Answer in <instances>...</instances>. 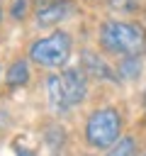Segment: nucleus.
<instances>
[{"label": "nucleus", "mask_w": 146, "mask_h": 156, "mask_svg": "<svg viewBox=\"0 0 146 156\" xmlns=\"http://www.w3.org/2000/svg\"><path fill=\"white\" fill-rule=\"evenodd\" d=\"M100 44L112 56H141L146 51V29L136 22L107 20L100 27Z\"/></svg>", "instance_id": "obj_1"}, {"label": "nucleus", "mask_w": 146, "mask_h": 156, "mask_svg": "<svg viewBox=\"0 0 146 156\" xmlns=\"http://www.w3.org/2000/svg\"><path fill=\"white\" fill-rule=\"evenodd\" d=\"M119 132L122 117L114 107H100L85 122V139L95 149H112L119 141Z\"/></svg>", "instance_id": "obj_2"}, {"label": "nucleus", "mask_w": 146, "mask_h": 156, "mask_svg": "<svg viewBox=\"0 0 146 156\" xmlns=\"http://www.w3.org/2000/svg\"><path fill=\"white\" fill-rule=\"evenodd\" d=\"M71 46H73V41H71L68 32H54L44 39H36L29 46V58L44 68H58L68 61Z\"/></svg>", "instance_id": "obj_3"}, {"label": "nucleus", "mask_w": 146, "mask_h": 156, "mask_svg": "<svg viewBox=\"0 0 146 156\" xmlns=\"http://www.w3.org/2000/svg\"><path fill=\"white\" fill-rule=\"evenodd\" d=\"M61 76V90H63V110L78 105L88 95V80L80 68H66Z\"/></svg>", "instance_id": "obj_4"}, {"label": "nucleus", "mask_w": 146, "mask_h": 156, "mask_svg": "<svg viewBox=\"0 0 146 156\" xmlns=\"http://www.w3.org/2000/svg\"><path fill=\"white\" fill-rule=\"evenodd\" d=\"M71 12H73L71 0H41L34 10V17H36L39 27H51V24L63 22Z\"/></svg>", "instance_id": "obj_5"}, {"label": "nucleus", "mask_w": 146, "mask_h": 156, "mask_svg": "<svg viewBox=\"0 0 146 156\" xmlns=\"http://www.w3.org/2000/svg\"><path fill=\"white\" fill-rule=\"evenodd\" d=\"M83 68H85L90 76H97V78H105V80H117V78H114V71H112L100 56H95L92 51H85V54H83Z\"/></svg>", "instance_id": "obj_6"}, {"label": "nucleus", "mask_w": 146, "mask_h": 156, "mask_svg": "<svg viewBox=\"0 0 146 156\" xmlns=\"http://www.w3.org/2000/svg\"><path fill=\"white\" fill-rule=\"evenodd\" d=\"M27 78H29V66H27V61H24V58L12 61V66H10V68H7V73H5L7 85H12V88L24 85V83H27Z\"/></svg>", "instance_id": "obj_7"}, {"label": "nucleus", "mask_w": 146, "mask_h": 156, "mask_svg": "<svg viewBox=\"0 0 146 156\" xmlns=\"http://www.w3.org/2000/svg\"><path fill=\"white\" fill-rule=\"evenodd\" d=\"M46 93L49 102L54 110H63V90H61V76H49L46 78Z\"/></svg>", "instance_id": "obj_8"}, {"label": "nucleus", "mask_w": 146, "mask_h": 156, "mask_svg": "<svg viewBox=\"0 0 146 156\" xmlns=\"http://www.w3.org/2000/svg\"><path fill=\"white\" fill-rule=\"evenodd\" d=\"M139 73H141V58H139V56H124V58L119 61V76H122V78L131 80V78H136Z\"/></svg>", "instance_id": "obj_9"}, {"label": "nucleus", "mask_w": 146, "mask_h": 156, "mask_svg": "<svg viewBox=\"0 0 146 156\" xmlns=\"http://www.w3.org/2000/svg\"><path fill=\"white\" fill-rule=\"evenodd\" d=\"M107 156H136V141H134V136H119V141L107 151Z\"/></svg>", "instance_id": "obj_10"}, {"label": "nucleus", "mask_w": 146, "mask_h": 156, "mask_svg": "<svg viewBox=\"0 0 146 156\" xmlns=\"http://www.w3.org/2000/svg\"><path fill=\"white\" fill-rule=\"evenodd\" d=\"M109 5L117 7V10H131L134 7V0H109Z\"/></svg>", "instance_id": "obj_11"}, {"label": "nucleus", "mask_w": 146, "mask_h": 156, "mask_svg": "<svg viewBox=\"0 0 146 156\" xmlns=\"http://www.w3.org/2000/svg\"><path fill=\"white\" fill-rule=\"evenodd\" d=\"M12 15H15V17H17V15H19V17L24 15V0H19V2H15V7H12Z\"/></svg>", "instance_id": "obj_12"}, {"label": "nucleus", "mask_w": 146, "mask_h": 156, "mask_svg": "<svg viewBox=\"0 0 146 156\" xmlns=\"http://www.w3.org/2000/svg\"><path fill=\"white\" fill-rule=\"evenodd\" d=\"M17 156H34V154H32V151H27V149H19V151H17Z\"/></svg>", "instance_id": "obj_13"}, {"label": "nucleus", "mask_w": 146, "mask_h": 156, "mask_svg": "<svg viewBox=\"0 0 146 156\" xmlns=\"http://www.w3.org/2000/svg\"><path fill=\"white\" fill-rule=\"evenodd\" d=\"M0 20H2V7H0Z\"/></svg>", "instance_id": "obj_14"}]
</instances>
